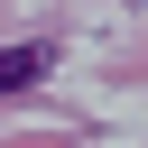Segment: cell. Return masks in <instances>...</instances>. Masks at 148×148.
Here are the masks:
<instances>
[{"label": "cell", "instance_id": "6da1fadb", "mask_svg": "<svg viewBox=\"0 0 148 148\" xmlns=\"http://www.w3.org/2000/svg\"><path fill=\"white\" fill-rule=\"evenodd\" d=\"M46 65H56V46H0V92H28V83H46Z\"/></svg>", "mask_w": 148, "mask_h": 148}]
</instances>
